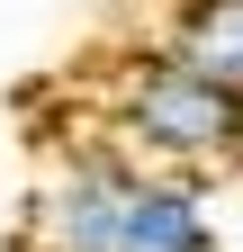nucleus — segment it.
Returning a JSON list of instances; mask_svg holds the SVG:
<instances>
[{
    "label": "nucleus",
    "mask_w": 243,
    "mask_h": 252,
    "mask_svg": "<svg viewBox=\"0 0 243 252\" xmlns=\"http://www.w3.org/2000/svg\"><path fill=\"white\" fill-rule=\"evenodd\" d=\"M27 252H216V207L189 171L72 144L27 189Z\"/></svg>",
    "instance_id": "f257e3e1"
},
{
    "label": "nucleus",
    "mask_w": 243,
    "mask_h": 252,
    "mask_svg": "<svg viewBox=\"0 0 243 252\" xmlns=\"http://www.w3.org/2000/svg\"><path fill=\"white\" fill-rule=\"evenodd\" d=\"M99 126L153 171H234L243 162V81H216L162 45H135L99 81Z\"/></svg>",
    "instance_id": "f03ea898"
},
{
    "label": "nucleus",
    "mask_w": 243,
    "mask_h": 252,
    "mask_svg": "<svg viewBox=\"0 0 243 252\" xmlns=\"http://www.w3.org/2000/svg\"><path fill=\"white\" fill-rule=\"evenodd\" d=\"M153 45L198 63V72H216V81H243V0H171Z\"/></svg>",
    "instance_id": "7ed1b4c3"
}]
</instances>
